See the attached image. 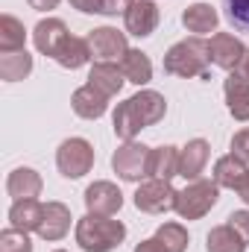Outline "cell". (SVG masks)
<instances>
[{
	"label": "cell",
	"mask_w": 249,
	"mask_h": 252,
	"mask_svg": "<svg viewBox=\"0 0 249 252\" xmlns=\"http://www.w3.org/2000/svg\"><path fill=\"white\" fill-rule=\"evenodd\" d=\"M73 235L82 252H115L126 241V226L115 217L85 214L76 220Z\"/></svg>",
	"instance_id": "6da1fadb"
},
{
	"label": "cell",
	"mask_w": 249,
	"mask_h": 252,
	"mask_svg": "<svg viewBox=\"0 0 249 252\" xmlns=\"http://www.w3.org/2000/svg\"><path fill=\"white\" fill-rule=\"evenodd\" d=\"M208 41L199 35H190L176 41L164 53V73L179 76V79H205L208 76Z\"/></svg>",
	"instance_id": "7a4b0ae2"
},
{
	"label": "cell",
	"mask_w": 249,
	"mask_h": 252,
	"mask_svg": "<svg viewBox=\"0 0 249 252\" xmlns=\"http://www.w3.org/2000/svg\"><path fill=\"white\" fill-rule=\"evenodd\" d=\"M217 202H220V185L214 179H196V182H187L182 190H176L173 211L182 220H202Z\"/></svg>",
	"instance_id": "3957f363"
},
{
	"label": "cell",
	"mask_w": 249,
	"mask_h": 252,
	"mask_svg": "<svg viewBox=\"0 0 249 252\" xmlns=\"http://www.w3.org/2000/svg\"><path fill=\"white\" fill-rule=\"evenodd\" d=\"M94 167V144L88 138H64L56 150V170L64 179H82Z\"/></svg>",
	"instance_id": "277c9868"
},
{
	"label": "cell",
	"mask_w": 249,
	"mask_h": 252,
	"mask_svg": "<svg viewBox=\"0 0 249 252\" xmlns=\"http://www.w3.org/2000/svg\"><path fill=\"white\" fill-rule=\"evenodd\" d=\"M150 150L153 147H144L138 141H124L112 156V170L124 182L141 185L144 179H150Z\"/></svg>",
	"instance_id": "5b68a950"
},
{
	"label": "cell",
	"mask_w": 249,
	"mask_h": 252,
	"mask_svg": "<svg viewBox=\"0 0 249 252\" xmlns=\"http://www.w3.org/2000/svg\"><path fill=\"white\" fill-rule=\"evenodd\" d=\"M176 205V188L167 179H144L135 190V208L144 214H167Z\"/></svg>",
	"instance_id": "8992f818"
},
{
	"label": "cell",
	"mask_w": 249,
	"mask_h": 252,
	"mask_svg": "<svg viewBox=\"0 0 249 252\" xmlns=\"http://www.w3.org/2000/svg\"><path fill=\"white\" fill-rule=\"evenodd\" d=\"M88 47H91V59L94 62H121L129 50L126 32L115 30V27H97L88 35Z\"/></svg>",
	"instance_id": "52a82bcc"
},
{
	"label": "cell",
	"mask_w": 249,
	"mask_h": 252,
	"mask_svg": "<svg viewBox=\"0 0 249 252\" xmlns=\"http://www.w3.org/2000/svg\"><path fill=\"white\" fill-rule=\"evenodd\" d=\"M247 53H249L247 44L238 35H232V32H214L208 38V59H211V64L223 67L226 73L238 70L244 64V59H247Z\"/></svg>",
	"instance_id": "ba28073f"
},
{
	"label": "cell",
	"mask_w": 249,
	"mask_h": 252,
	"mask_svg": "<svg viewBox=\"0 0 249 252\" xmlns=\"http://www.w3.org/2000/svg\"><path fill=\"white\" fill-rule=\"evenodd\" d=\"M82 202H85V211L88 214H97V217H115L121 208H124V193L115 182H106V179H97L91 182L85 193H82Z\"/></svg>",
	"instance_id": "9c48e42d"
},
{
	"label": "cell",
	"mask_w": 249,
	"mask_h": 252,
	"mask_svg": "<svg viewBox=\"0 0 249 252\" xmlns=\"http://www.w3.org/2000/svg\"><path fill=\"white\" fill-rule=\"evenodd\" d=\"M70 41V32H67V24L62 18H41L32 30V44L41 56H50L53 62L59 59V53L64 50V44Z\"/></svg>",
	"instance_id": "30bf717a"
},
{
	"label": "cell",
	"mask_w": 249,
	"mask_h": 252,
	"mask_svg": "<svg viewBox=\"0 0 249 252\" xmlns=\"http://www.w3.org/2000/svg\"><path fill=\"white\" fill-rule=\"evenodd\" d=\"M208 158H211V144L205 138H190L185 147H179V176L185 182L202 179Z\"/></svg>",
	"instance_id": "8fae6325"
},
{
	"label": "cell",
	"mask_w": 249,
	"mask_h": 252,
	"mask_svg": "<svg viewBox=\"0 0 249 252\" xmlns=\"http://www.w3.org/2000/svg\"><path fill=\"white\" fill-rule=\"evenodd\" d=\"M158 6L156 0H135L124 15V27H126V35H135V38H147L156 32L158 27Z\"/></svg>",
	"instance_id": "7c38bea8"
},
{
	"label": "cell",
	"mask_w": 249,
	"mask_h": 252,
	"mask_svg": "<svg viewBox=\"0 0 249 252\" xmlns=\"http://www.w3.org/2000/svg\"><path fill=\"white\" fill-rule=\"evenodd\" d=\"M109 100L112 97H106L103 91H97L94 85H79L73 94H70V109H73V115L76 118H82V121H100L106 112H109Z\"/></svg>",
	"instance_id": "4fadbf2b"
},
{
	"label": "cell",
	"mask_w": 249,
	"mask_h": 252,
	"mask_svg": "<svg viewBox=\"0 0 249 252\" xmlns=\"http://www.w3.org/2000/svg\"><path fill=\"white\" fill-rule=\"evenodd\" d=\"M223 94H226L229 115L241 124H249V79L241 70H232L223 79Z\"/></svg>",
	"instance_id": "5bb4252c"
},
{
	"label": "cell",
	"mask_w": 249,
	"mask_h": 252,
	"mask_svg": "<svg viewBox=\"0 0 249 252\" xmlns=\"http://www.w3.org/2000/svg\"><path fill=\"white\" fill-rule=\"evenodd\" d=\"M70 208L59 202V199H50L44 202V220H41V229H38V238L47 241V244H56L64 241V235L70 232Z\"/></svg>",
	"instance_id": "9a60e30c"
},
{
	"label": "cell",
	"mask_w": 249,
	"mask_h": 252,
	"mask_svg": "<svg viewBox=\"0 0 249 252\" xmlns=\"http://www.w3.org/2000/svg\"><path fill=\"white\" fill-rule=\"evenodd\" d=\"M41 188H44L41 173L32 170V167H15L6 176V193L12 196V202H18V199H38Z\"/></svg>",
	"instance_id": "2e32d148"
},
{
	"label": "cell",
	"mask_w": 249,
	"mask_h": 252,
	"mask_svg": "<svg viewBox=\"0 0 249 252\" xmlns=\"http://www.w3.org/2000/svg\"><path fill=\"white\" fill-rule=\"evenodd\" d=\"M129 103H132V109L138 112V118L144 121V126L161 124L164 115H167V100H164V94H158V91H153V88H141L138 94L129 97Z\"/></svg>",
	"instance_id": "e0dca14e"
},
{
	"label": "cell",
	"mask_w": 249,
	"mask_h": 252,
	"mask_svg": "<svg viewBox=\"0 0 249 252\" xmlns=\"http://www.w3.org/2000/svg\"><path fill=\"white\" fill-rule=\"evenodd\" d=\"M182 27L193 35H208V32H217L220 27V12L211 6V3H190L185 12H182Z\"/></svg>",
	"instance_id": "ac0fdd59"
},
{
	"label": "cell",
	"mask_w": 249,
	"mask_h": 252,
	"mask_svg": "<svg viewBox=\"0 0 249 252\" xmlns=\"http://www.w3.org/2000/svg\"><path fill=\"white\" fill-rule=\"evenodd\" d=\"M247 176H249V164L244 158H238L235 153L220 156V158L214 161V170H211V179H214L220 188H229V190H238L244 185Z\"/></svg>",
	"instance_id": "d6986e66"
},
{
	"label": "cell",
	"mask_w": 249,
	"mask_h": 252,
	"mask_svg": "<svg viewBox=\"0 0 249 252\" xmlns=\"http://www.w3.org/2000/svg\"><path fill=\"white\" fill-rule=\"evenodd\" d=\"M124 82H126V76L118 62H94L91 70H88V85H94L106 97H118Z\"/></svg>",
	"instance_id": "ffe728a7"
},
{
	"label": "cell",
	"mask_w": 249,
	"mask_h": 252,
	"mask_svg": "<svg viewBox=\"0 0 249 252\" xmlns=\"http://www.w3.org/2000/svg\"><path fill=\"white\" fill-rule=\"evenodd\" d=\"M41 220H44V202H38V199H18V202H12V208H9V226H12V229L35 232V235H38Z\"/></svg>",
	"instance_id": "44dd1931"
},
{
	"label": "cell",
	"mask_w": 249,
	"mask_h": 252,
	"mask_svg": "<svg viewBox=\"0 0 249 252\" xmlns=\"http://www.w3.org/2000/svg\"><path fill=\"white\" fill-rule=\"evenodd\" d=\"M179 176V147L161 144L150 150V179H173Z\"/></svg>",
	"instance_id": "7402d4cb"
},
{
	"label": "cell",
	"mask_w": 249,
	"mask_h": 252,
	"mask_svg": "<svg viewBox=\"0 0 249 252\" xmlns=\"http://www.w3.org/2000/svg\"><path fill=\"white\" fill-rule=\"evenodd\" d=\"M121 70H124L126 82H132V85H147L150 79H153V62H150V56L144 53V50H135V47H129L126 50V56L121 59Z\"/></svg>",
	"instance_id": "603a6c76"
},
{
	"label": "cell",
	"mask_w": 249,
	"mask_h": 252,
	"mask_svg": "<svg viewBox=\"0 0 249 252\" xmlns=\"http://www.w3.org/2000/svg\"><path fill=\"white\" fill-rule=\"evenodd\" d=\"M247 241L229 226V223H223V226H214L208 235H205V252H247Z\"/></svg>",
	"instance_id": "cb8c5ba5"
},
{
	"label": "cell",
	"mask_w": 249,
	"mask_h": 252,
	"mask_svg": "<svg viewBox=\"0 0 249 252\" xmlns=\"http://www.w3.org/2000/svg\"><path fill=\"white\" fill-rule=\"evenodd\" d=\"M112 129H115V135H118L121 141H135L138 132L147 129V126L138 118V112L132 109V103L124 100V103H118V109H115V115H112Z\"/></svg>",
	"instance_id": "d4e9b609"
},
{
	"label": "cell",
	"mask_w": 249,
	"mask_h": 252,
	"mask_svg": "<svg viewBox=\"0 0 249 252\" xmlns=\"http://www.w3.org/2000/svg\"><path fill=\"white\" fill-rule=\"evenodd\" d=\"M32 73V56L27 50L0 53V79L3 82H21Z\"/></svg>",
	"instance_id": "484cf974"
},
{
	"label": "cell",
	"mask_w": 249,
	"mask_h": 252,
	"mask_svg": "<svg viewBox=\"0 0 249 252\" xmlns=\"http://www.w3.org/2000/svg\"><path fill=\"white\" fill-rule=\"evenodd\" d=\"M27 50V30L15 15H0V53Z\"/></svg>",
	"instance_id": "4316f807"
},
{
	"label": "cell",
	"mask_w": 249,
	"mask_h": 252,
	"mask_svg": "<svg viewBox=\"0 0 249 252\" xmlns=\"http://www.w3.org/2000/svg\"><path fill=\"white\" fill-rule=\"evenodd\" d=\"M164 252H187V244H190V238H187V229L182 223H176V220H167V223H161L158 229H156V235H153Z\"/></svg>",
	"instance_id": "83f0119b"
},
{
	"label": "cell",
	"mask_w": 249,
	"mask_h": 252,
	"mask_svg": "<svg viewBox=\"0 0 249 252\" xmlns=\"http://www.w3.org/2000/svg\"><path fill=\"white\" fill-rule=\"evenodd\" d=\"M88 62H91V47H88V38H79V35H70V41L56 59V64H62L64 70H79Z\"/></svg>",
	"instance_id": "f1b7e54d"
},
{
	"label": "cell",
	"mask_w": 249,
	"mask_h": 252,
	"mask_svg": "<svg viewBox=\"0 0 249 252\" xmlns=\"http://www.w3.org/2000/svg\"><path fill=\"white\" fill-rule=\"evenodd\" d=\"M73 9L85 12V15H103V18H118L126 15V9L135 3V0H67Z\"/></svg>",
	"instance_id": "f546056e"
},
{
	"label": "cell",
	"mask_w": 249,
	"mask_h": 252,
	"mask_svg": "<svg viewBox=\"0 0 249 252\" xmlns=\"http://www.w3.org/2000/svg\"><path fill=\"white\" fill-rule=\"evenodd\" d=\"M226 21L238 30V32H249V0H220Z\"/></svg>",
	"instance_id": "4dcf8cb0"
},
{
	"label": "cell",
	"mask_w": 249,
	"mask_h": 252,
	"mask_svg": "<svg viewBox=\"0 0 249 252\" xmlns=\"http://www.w3.org/2000/svg\"><path fill=\"white\" fill-rule=\"evenodd\" d=\"M0 252H32V241H30V232H21V229H3L0 232Z\"/></svg>",
	"instance_id": "1f68e13d"
},
{
	"label": "cell",
	"mask_w": 249,
	"mask_h": 252,
	"mask_svg": "<svg viewBox=\"0 0 249 252\" xmlns=\"http://www.w3.org/2000/svg\"><path fill=\"white\" fill-rule=\"evenodd\" d=\"M226 223H229V226H232V229H235V232H238V235H241V238H244V241L249 244V208L232 211Z\"/></svg>",
	"instance_id": "d6a6232c"
},
{
	"label": "cell",
	"mask_w": 249,
	"mask_h": 252,
	"mask_svg": "<svg viewBox=\"0 0 249 252\" xmlns=\"http://www.w3.org/2000/svg\"><path fill=\"white\" fill-rule=\"evenodd\" d=\"M232 153H235L238 158H244V161L249 164V129L235 132V138H232Z\"/></svg>",
	"instance_id": "836d02e7"
},
{
	"label": "cell",
	"mask_w": 249,
	"mask_h": 252,
	"mask_svg": "<svg viewBox=\"0 0 249 252\" xmlns=\"http://www.w3.org/2000/svg\"><path fill=\"white\" fill-rule=\"evenodd\" d=\"M30 3V9H35V12H53L62 0H27Z\"/></svg>",
	"instance_id": "e575fe53"
},
{
	"label": "cell",
	"mask_w": 249,
	"mask_h": 252,
	"mask_svg": "<svg viewBox=\"0 0 249 252\" xmlns=\"http://www.w3.org/2000/svg\"><path fill=\"white\" fill-rule=\"evenodd\" d=\"M135 252H164V247H161L156 238H147V241H141V244L135 247Z\"/></svg>",
	"instance_id": "d590c367"
},
{
	"label": "cell",
	"mask_w": 249,
	"mask_h": 252,
	"mask_svg": "<svg viewBox=\"0 0 249 252\" xmlns=\"http://www.w3.org/2000/svg\"><path fill=\"white\" fill-rule=\"evenodd\" d=\"M238 196H241V202H244V205L249 208V176L244 179V185L238 188Z\"/></svg>",
	"instance_id": "8d00e7d4"
},
{
	"label": "cell",
	"mask_w": 249,
	"mask_h": 252,
	"mask_svg": "<svg viewBox=\"0 0 249 252\" xmlns=\"http://www.w3.org/2000/svg\"><path fill=\"white\" fill-rule=\"evenodd\" d=\"M238 70H241V73H244V76H247V79H249V53H247V59H244V64H241Z\"/></svg>",
	"instance_id": "74e56055"
},
{
	"label": "cell",
	"mask_w": 249,
	"mask_h": 252,
	"mask_svg": "<svg viewBox=\"0 0 249 252\" xmlns=\"http://www.w3.org/2000/svg\"><path fill=\"white\" fill-rule=\"evenodd\" d=\"M53 252H67V250H53Z\"/></svg>",
	"instance_id": "f35d334b"
}]
</instances>
